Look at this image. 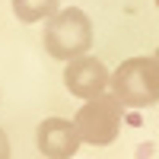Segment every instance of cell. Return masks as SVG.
Returning <instances> with one entry per match:
<instances>
[{
  "mask_svg": "<svg viewBox=\"0 0 159 159\" xmlns=\"http://www.w3.org/2000/svg\"><path fill=\"white\" fill-rule=\"evenodd\" d=\"M111 96L127 108H147L159 102V64L156 57H130L111 73Z\"/></svg>",
  "mask_w": 159,
  "mask_h": 159,
  "instance_id": "1",
  "label": "cell"
},
{
  "mask_svg": "<svg viewBox=\"0 0 159 159\" xmlns=\"http://www.w3.org/2000/svg\"><path fill=\"white\" fill-rule=\"evenodd\" d=\"M92 45V22L83 10H61L57 16H51L45 22V48L51 57L57 61H76L86 57V51Z\"/></svg>",
  "mask_w": 159,
  "mask_h": 159,
  "instance_id": "2",
  "label": "cell"
},
{
  "mask_svg": "<svg viewBox=\"0 0 159 159\" xmlns=\"http://www.w3.org/2000/svg\"><path fill=\"white\" fill-rule=\"evenodd\" d=\"M73 124L80 130V140L92 143V147H108L121 130V102L115 96H99L89 99L83 108L76 111Z\"/></svg>",
  "mask_w": 159,
  "mask_h": 159,
  "instance_id": "3",
  "label": "cell"
},
{
  "mask_svg": "<svg viewBox=\"0 0 159 159\" xmlns=\"http://www.w3.org/2000/svg\"><path fill=\"white\" fill-rule=\"evenodd\" d=\"M64 86L80 99H99L105 96V89L111 86V73L105 70V64L99 57H76L64 67Z\"/></svg>",
  "mask_w": 159,
  "mask_h": 159,
  "instance_id": "4",
  "label": "cell"
},
{
  "mask_svg": "<svg viewBox=\"0 0 159 159\" xmlns=\"http://www.w3.org/2000/svg\"><path fill=\"white\" fill-rule=\"evenodd\" d=\"M38 150H42L48 159H70L76 150H80V130L76 124L64 121V118H45L42 124H38Z\"/></svg>",
  "mask_w": 159,
  "mask_h": 159,
  "instance_id": "5",
  "label": "cell"
},
{
  "mask_svg": "<svg viewBox=\"0 0 159 159\" xmlns=\"http://www.w3.org/2000/svg\"><path fill=\"white\" fill-rule=\"evenodd\" d=\"M19 22H42L61 13V0H10Z\"/></svg>",
  "mask_w": 159,
  "mask_h": 159,
  "instance_id": "6",
  "label": "cell"
},
{
  "mask_svg": "<svg viewBox=\"0 0 159 159\" xmlns=\"http://www.w3.org/2000/svg\"><path fill=\"white\" fill-rule=\"evenodd\" d=\"M0 159H10V140L3 130H0Z\"/></svg>",
  "mask_w": 159,
  "mask_h": 159,
  "instance_id": "7",
  "label": "cell"
},
{
  "mask_svg": "<svg viewBox=\"0 0 159 159\" xmlns=\"http://www.w3.org/2000/svg\"><path fill=\"white\" fill-rule=\"evenodd\" d=\"M153 57H156V64H159V48H156V54H153Z\"/></svg>",
  "mask_w": 159,
  "mask_h": 159,
  "instance_id": "8",
  "label": "cell"
},
{
  "mask_svg": "<svg viewBox=\"0 0 159 159\" xmlns=\"http://www.w3.org/2000/svg\"><path fill=\"white\" fill-rule=\"evenodd\" d=\"M156 7H159V0H156Z\"/></svg>",
  "mask_w": 159,
  "mask_h": 159,
  "instance_id": "9",
  "label": "cell"
}]
</instances>
